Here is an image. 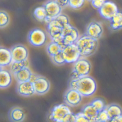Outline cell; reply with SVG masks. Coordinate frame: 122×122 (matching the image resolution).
<instances>
[{"label": "cell", "instance_id": "obj_29", "mask_svg": "<svg viewBox=\"0 0 122 122\" xmlns=\"http://www.w3.org/2000/svg\"><path fill=\"white\" fill-rule=\"evenodd\" d=\"M51 58L52 63L58 66H61L66 63L63 55L62 51L58 54L51 57Z\"/></svg>", "mask_w": 122, "mask_h": 122}, {"label": "cell", "instance_id": "obj_38", "mask_svg": "<svg viewBox=\"0 0 122 122\" xmlns=\"http://www.w3.org/2000/svg\"><path fill=\"white\" fill-rule=\"evenodd\" d=\"M89 0V1H91V2L92 0Z\"/></svg>", "mask_w": 122, "mask_h": 122}, {"label": "cell", "instance_id": "obj_11", "mask_svg": "<svg viewBox=\"0 0 122 122\" xmlns=\"http://www.w3.org/2000/svg\"><path fill=\"white\" fill-rule=\"evenodd\" d=\"M63 29L53 19L47 24V31L51 41L57 43L59 44L62 40Z\"/></svg>", "mask_w": 122, "mask_h": 122}, {"label": "cell", "instance_id": "obj_10", "mask_svg": "<svg viewBox=\"0 0 122 122\" xmlns=\"http://www.w3.org/2000/svg\"><path fill=\"white\" fill-rule=\"evenodd\" d=\"M119 10L116 4L112 1L106 0L103 6L98 10L99 13L103 18L110 21Z\"/></svg>", "mask_w": 122, "mask_h": 122}, {"label": "cell", "instance_id": "obj_8", "mask_svg": "<svg viewBox=\"0 0 122 122\" xmlns=\"http://www.w3.org/2000/svg\"><path fill=\"white\" fill-rule=\"evenodd\" d=\"M43 6L47 14L44 21L47 24L61 14L62 8L58 5L55 0H49L45 3Z\"/></svg>", "mask_w": 122, "mask_h": 122}, {"label": "cell", "instance_id": "obj_5", "mask_svg": "<svg viewBox=\"0 0 122 122\" xmlns=\"http://www.w3.org/2000/svg\"><path fill=\"white\" fill-rule=\"evenodd\" d=\"M30 81L32 83L36 94L43 95L47 93L50 88L49 81L45 78L35 74H32Z\"/></svg>", "mask_w": 122, "mask_h": 122}, {"label": "cell", "instance_id": "obj_34", "mask_svg": "<svg viewBox=\"0 0 122 122\" xmlns=\"http://www.w3.org/2000/svg\"><path fill=\"white\" fill-rule=\"evenodd\" d=\"M75 114L72 112L68 114L64 118L62 122H75Z\"/></svg>", "mask_w": 122, "mask_h": 122}, {"label": "cell", "instance_id": "obj_25", "mask_svg": "<svg viewBox=\"0 0 122 122\" xmlns=\"http://www.w3.org/2000/svg\"><path fill=\"white\" fill-rule=\"evenodd\" d=\"M33 14L34 17L40 21H44L47 16L45 8L43 5L37 7L34 11Z\"/></svg>", "mask_w": 122, "mask_h": 122}, {"label": "cell", "instance_id": "obj_28", "mask_svg": "<svg viewBox=\"0 0 122 122\" xmlns=\"http://www.w3.org/2000/svg\"><path fill=\"white\" fill-rule=\"evenodd\" d=\"M10 22V17L8 14L4 11H0V27L3 28L7 26Z\"/></svg>", "mask_w": 122, "mask_h": 122}, {"label": "cell", "instance_id": "obj_37", "mask_svg": "<svg viewBox=\"0 0 122 122\" xmlns=\"http://www.w3.org/2000/svg\"><path fill=\"white\" fill-rule=\"evenodd\" d=\"M96 122H101V121H96Z\"/></svg>", "mask_w": 122, "mask_h": 122}, {"label": "cell", "instance_id": "obj_18", "mask_svg": "<svg viewBox=\"0 0 122 122\" xmlns=\"http://www.w3.org/2000/svg\"><path fill=\"white\" fill-rule=\"evenodd\" d=\"M12 58L10 49L0 47V67H6L11 64Z\"/></svg>", "mask_w": 122, "mask_h": 122}, {"label": "cell", "instance_id": "obj_15", "mask_svg": "<svg viewBox=\"0 0 122 122\" xmlns=\"http://www.w3.org/2000/svg\"><path fill=\"white\" fill-rule=\"evenodd\" d=\"M16 89L18 93L23 97H30L35 93L33 85L30 81L18 83Z\"/></svg>", "mask_w": 122, "mask_h": 122}, {"label": "cell", "instance_id": "obj_23", "mask_svg": "<svg viewBox=\"0 0 122 122\" xmlns=\"http://www.w3.org/2000/svg\"><path fill=\"white\" fill-rule=\"evenodd\" d=\"M29 66V63L27 60L22 61H13L10 64V69L11 72L14 74L24 68L28 67Z\"/></svg>", "mask_w": 122, "mask_h": 122}, {"label": "cell", "instance_id": "obj_4", "mask_svg": "<svg viewBox=\"0 0 122 122\" xmlns=\"http://www.w3.org/2000/svg\"><path fill=\"white\" fill-rule=\"evenodd\" d=\"M79 37L78 31L69 24L63 29L62 40L59 44L63 49L68 45L75 44Z\"/></svg>", "mask_w": 122, "mask_h": 122}, {"label": "cell", "instance_id": "obj_12", "mask_svg": "<svg viewBox=\"0 0 122 122\" xmlns=\"http://www.w3.org/2000/svg\"><path fill=\"white\" fill-rule=\"evenodd\" d=\"M82 95L76 89L69 88L64 95V100L66 104L71 107L78 106L81 102Z\"/></svg>", "mask_w": 122, "mask_h": 122}, {"label": "cell", "instance_id": "obj_33", "mask_svg": "<svg viewBox=\"0 0 122 122\" xmlns=\"http://www.w3.org/2000/svg\"><path fill=\"white\" fill-rule=\"evenodd\" d=\"M75 122H90L81 111L77 114H75Z\"/></svg>", "mask_w": 122, "mask_h": 122}, {"label": "cell", "instance_id": "obj_35", "mask_svg": "<svg viewBox=\"0 0 122 122\" xmlns=\"http://www.w3.org/2000/svg\"><path fill=\"white\" fill-rule=\"evenodd\" d=\"M55 1L61 8L69 5V0H55Z\"/></svg>", "mask_w": 122, "mask_h": 122}, {"label": "cell", "instance_id": "obj_1", "mask_svg": "<svg viewBox=\"0 0 122 122\" xmlns=\"http://www.w3.org/2000/svg\"><path fill=\"white\" fill-rule=\"evenodd\" d=\"M69 86L70 88L77 90L84 97L92 96L97 89L95 80L89 76L77 79H71Z\"/></svg>", "mask_w": 122, "mask_h": 122}, {"label": "cell", "instance_id": "obj_7", "mask_svg": "<svg viewBox=\"0 0 122 122\" xmlns=\"http://www.w3.org/2000/svg\"><path fill=\"white\" fill-rule=\"evenodd\" d=\"M29 43L36 47L44 45L47 40V36L45 32L40 28H35L31 30L28 36Z\"/></svg>", "mask_w": 122, "mask_h": 122}, {"label": "cell", "instance_id": "obj_9", "mask_svg": "<svg viewBox=\"0 0 122 122\" xmlns=\"http://www.w3.org/2000/svg\"><path fill=\"white\" fill-rule=\"evenodd\" d=\"M62 53L67 63H74L81 57L75 44L68 45L62 50Z\"/></svg>", "mask_w": 122, "mask_h": 122}, {"label": "cell", "instance_id": "obj_26", "mask_svg": "<svg viewBox=\"0 0 122 122\" xmlns=\"http://www.w3.org/2000/svg\"><path fill=\"white\" fill-rule=\"evenodd\" d=\"M53 20L57 24L61 26L63 29L67 25L70 24L68 17L65 14H61L54 18Z\"/></svg>", "mask_w": 122, "mask_h": 122}, {"label": "cell", "instance_id": "obj_14", "mask_svg": "<svg viewBox=\"0 0 122 122\" xmlns=\"http://www.w3.org/2000/svg\"><path fill=\"white\" fill-rule=\"evenodd\" d=\"M103 27L99 22H91L87 26L85 34L91 38L98 40L103 33Z\"/></svg>", "mask_w": 122, "mask_h": 122}, {"label": "cell", "instance_id": "obj_13", "mask_svg": "<svg viewBox=\"0 0 122 122\" xmlns=\"http://www.w3.org/2000/svg\"><path fill=\"white\" fill-rule=\"evenodd\" d=\"M11 53L13 61H22L27 60L28 51L27 48L21 44H17L11 49Z\"/></svg>", "mask_w": 122, "mask_h": 122}, {"label": "cell", "instance_id": "obj_3", "mask_svg": "<svg viewBox=\"0 0 122 122\" xmlns=\"http://www.w3.org/2000/svg\"><path fill=\"white\" fill-rule=\"evenodd\" d=\"M91 68L90 62L85 58L81 57L73 63L71 74V79H77L88 76Z\"/></svg>", "mask_w": 122, "mask_h": 122}, {"label": "cell", "instance_id": "obj_2", "mask_svg": "<svg viewBox=\"0 0 122 122\" xmlns=\"http://www.w3.org/2000/svg\"><path fill=\"white\" fill-rule=\"evenodd\" d=\"M81 58H85L92 55L96 52L98 45V40L91 38L86 34L79 37L75 43Z\"/></svg>", "mask_w": 122, "mask_h": 122}, {"label": "cell", "instance_id": "obj_21", "mask_svg": "<svg viewBox=\"0 0 122 122\" xmlns=\"http://www.w3.org/2000/svg\"><path fill=\"white\" fill-rule=\"evenodd\" d=\"M110 21V28L114 31H116L122 29V11L118 12L112 17Z\"/></svg>", "mask_w": 122, "mask_h": 122}, {"label": "cell", "instance_id": "obj_16", "mask_svg": "<svg viewBox=\"0 0 122 122\" xmlns=\"http://www.w3.org/2000/svg\"><path fill=\"white\" fill-rule=\"evenodd\" d=\"M8 116L11 122H22L25 119V114L21 108L14 107L10 110Z\"/></svg>", "mask_w": 122, "mask_h": 122}, {"label": "cell", "instance_id": "obj_20", "mask_svg": "<svg viewBox=\"0 0 122 122\" xmlns=\"http://www.w3.org/2000/svg\"><path fill=\"white\" fill-rule=\"evenodd\" d=\"M32 73L29 67H26L14 74L16 80L20 82L30 81Z\"/></svg>", "mask_w": 122, "mask_h": 122}, {"label": "cell", "instance_id": "obj_24", "mask_svg": "<svg viewBox=\"0 0 122 122\" xmlns=\"http://www.w3.org/2000/svg\"><path fill=\"white\" fill-rule=\"evenodd\" d=\"M62 48L57 43L51 41L47 46L46 50L50 57H52L62 51Z\"/></svg>", "mask_w": 122, "mask_h": 122}, {"label": "cell", "instance_id": "obj_31", "mask_svg": "<svg viewBox=\"0 0 122 122\" xmlns=\"http://www.w3.org/2000/svg\"><path fill=\"white\" fill-rule=\"evenodd\" d=\"M84 2L85 0H69V5L73 9H78L84 5Z\"/></svg>", "mask_w": 122, "mask_h": 122}, {"label": "cell", "instance_id": "obj_19", "mask_svg": "<svg viewBox=\"0 0 122 122\" xmlns=\"http://www.w3.org/2000/svg\"><path fill=\"white\" fill-rule=\"evenodd\" d=\"M12 82V76L10 72L0 67V87L5 89L10 86Z\"/></svg>", "mask_w": 122, "mask_h": 122}, {"label": "cell", "instance_id": "obj_36", "mask_svg": "<svg viewBox=\"0 0 122 122\" xmlns=\"http://www.w3.org/2000/svg\"><path fill=\"white\" fill-rule=\"evenodd\" d=\"M109 122H122V115L112 118L110 120Z\"/></svg>", "mask_w": 122, "mask_h": 122}, {"label": "cell", "instance_id": "obj_30", "mask_svg": "<svg viewBox=\"0 0 122 122\" xmlns=\"http://www.w3.org/2000/svg\"><path fill=\"white\" fill-rule=\"evenodd\" d=\"M110 120V118L105 108L99 112L97 117V121L102 122H109Z\"/></svg>", "mask_w": 122, "mask_h": 122}, {"label": "cell", "instance_id": "obj_27", "mask_svg": "<svg viewBox=\"0 0 122 122\" xmlns=\"http://www.w3.org/2000/svg\"><path fill=\"white\" fill-rule=\"evenodd\" d=\"M99 112L105 108L106 106L104 100L101 98H96L92 100L90 103Z\"/></svg>", "mask_w": 122, "mask_h": 122}, {"label": "cell", "instance_id": "obj_17", "mask_svg": "<svg viewBox=\"0 0 122 122\" xmlns=\"http://www.w3.org/2000/svg\"><path fill=\"white\" fill-rule=\"evenodd\" d=\"M81 112L90 122H96L97 121L99 111L91 103L84 106Z\"/></svg>", "mask_w": 122, "mask_h": 122}, {"label": "cell", "instance_id": "obj_6", "mask_svg": "<svg viewBox=\"0 0 122 122\" xmlns=\"http://www.w3.org/2000/svg\"><path fill=\"white\" fill-rule=\"evenodd\" d=\"M71 112L69 106L66 104H60L51 109L48 117L53 122H62L65 116Z\"/></svg>", "mask_w": 122, "mask_h": 122}, {"label": "cell", "instance_id": "obj_32", "mask_svg": "<svg viewBox=\"0 0 122 122\" xmlns=\"http://www.w3.org/2000/svg\"><path fill=\"white\" fill-rule=\"evenodd\" d=\"M106 1V0H92L91 3L94 8L99 10L103 6Z\"/></svg>", "mask_w": 122, "mask_h": 122}, {"label": "cell", "instance_id": "obj_22", "mask_svg": "<svg viewBox=\"0 0 122 122\" xmlns=\"http://www.w3.org/2000/svg\"><path fill=\"white\" fill-rule=\"evenodd\" d=\"M105 109L110 119L122 115V109L120 105L115 103H112L106 106Z\"/></svg>", "mask_w": 122, "mask_h": 122}]
</instances>
